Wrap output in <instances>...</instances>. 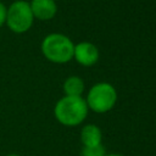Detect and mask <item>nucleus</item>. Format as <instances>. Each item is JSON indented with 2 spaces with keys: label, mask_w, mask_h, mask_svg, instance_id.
<instances>
[{
  "label": "nucleus",
  "mask_w": 156,
  "mask_h": 156,
  "mask_svg": "<svg viewBox=\"0 0 156 156\" xmlns=\"http://www.w3.org/2000/svg\"><path fill=\"white\" fill-rule=\"evenodd\" d=\"M88 113V105L82 96H67L61 98L55 107L54 115L56 119L67 127H74L80 124Z\"/></svg>",
  "instance_id": "nucleus-1"
},
{
  "label": "nucleus",
  "mask_w": 156,
  "mask_h": 156,
  "mask_svg": "<svg viewBox=\"0 0 156 156\" xmlns=\"http://www.w3.org/2000/svg\"><path fill=\"white\" fill-rule=\"evenodd\" d=\"M74 45L71 39L60 33H52L44 38L41 43L43 55L51 62L65 63L73 57Z\"/></svg>",
  "instance_id": "nucleus-2"
},
{
  "label": "nucleus",
  "mask_w": 156,
  "mask_h": 156,
  "mask_svg": "<svg viewBox=\"0 0 156 156\" xmlns=\"http://www.w3.org/2000/svg\"><path fill=\"white\" fill-rule=\"evenodd\" d=\"M34 21L29 2L24 0H16L7 7L6 24L13 33H24L27 32Z\"/></svg>",
  "instance_id": "nucleus-3"
},
{
  "label": "nucleus",
  "mask_w": 156,
  "mask_h": 156,
  "mask_svg": "<svg viewBox=\"0 0 156 156\" xmlns=\"http://www.w3.org/2000/svg\"><path fill=\"white\" fill-rule=\"evenodd\" d=\"M117 101L116 89L108 83H98L90 88L85 100L89 108L94 112L104 113L110 111Z\"/></svg>",
  "instance_id": "nucleus-4"
},
{
  "label": "nucleus",
  "mask_w": 156,
  "mask_h": 156,
  "mask_svg": "<svg viewBox=\"0 0 156 156\" xmlns=\"http://www.w3.org/2000/svg\"><path fill=\"white\" fill-rule=\"evenodd\" d=\"M73 56L77 60V62H79L80 65L91 66L98 61L99 51H98V48L94 44L88 43V41H83V43H79V44L74 45Z\"/></svg>",
  "instance_id": "nucleus-5"
},
{
  "label": "nucleus",
  "mask_w": 156,
  "mask_h": 156,
  "mask_svg": "<svg viewBox=\"0 0 156 156\" xmlns=\"http://www.w3.org/2000/svg\"><path fill=\"white\" fill-rule=\"evenodd\" d=\"M29 6L33 16L41 21L51 20L57 11V6L54 0H32Z\"/></svg>",
  "instance_id": "nucleus-6"
},
{
  "label": "nucleus",
  "mask_w": 156,
  "mask_h": 156,
  "mask_svg": "<svg viewBox=\"0 0 156 156\" xmlns=\"http://www.w3.org/2000/svg\"><path fill=\"white\" fill-rule=\"evenodd\" d=\"M102 134L101 129L95 124H85L80 130V141L83 146H98L101 144Z\"/></svg>",
  "instance_id": "nucleus-7"
},
{
  "label": "nucleus",
  "mask_w": 156,
  "mask_h": 156,
  "mask_svg": "<svg viewBox=\"0 0 156 156\" xmlns=\"http://www.w3.org/2000/svg\"><path fill=\"white\" fill-rule=\"evenodd\" d=\"M63 91L67 96H80L84 91V83L79 77L72 76L65 80Z\"/></svg>",
  "instance_id": "nucleus-8"
},
{
  "label": "nucleus",
  "mask_w": 156,
  "mask_h": 156,
  "mask_svg": "<svg viewBox=\"0 0 156 156\" xmlns=\"http://www.w3.org/2000/svg\"><path fill=\"white\" fill-rule=\"evenodd\" d=\"M107 152L102 144H100L98 146H90V147L83 146V149L80 151V156H105Z\"/></svg>",
  "instance_id": "nucleus-9"
},
{
  "label": "nucleus",
  "mask_w": 156,
  "mask_h": 156,
  "mask_svg": "<svg viewBox=\"0 0 156 156\" xmlns=\"http://www.w3.org/2000/svg\"><path fill=\"white\" fill-rule=\"evenodd\" d=\"M6 15H7V6L0 1V27L6 23Z\"/></svg>",
  "instance_id": "nucleus-10"
},
{
  "label": "nucleus",
  "mask_w": 156,
  "mask_h": 156,
  "mask_svg": "<svg viewBox=\"0 0 156 156\" xmlns=\"http://www.w3.org/2000/svg\"><path fill=\"white\" fill-rule=\"evenodd\" d=\"M105 156H123V155H121V154H106Z\"/></svg>",
  "instance_id": "nucleus-11"
},
{
  "label": "nucleus",
  "mask_w": 156,
  "mask_h": 156,
  "mask_svg": "<svg viewBox=\"0 0 156 156\" xmlns=\"http://www.w3.org/2000/svg\"><path fill=\"white\" fill-rule=\"evenodd\" d=\"M6 156H21V155H18V154H7Z\"/></svg>",
  "instance_id": "nucleus-12"
}]
</instances>
